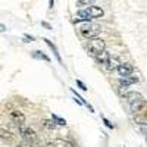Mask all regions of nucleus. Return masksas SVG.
I'll list each match as a JSON object with an SVG mask.
<instances>
[{"label":"nucleus","mask_w":147,"mask_h":147,"mask_svg":"<svg viewBox=\"0 0 147 147\" xmlns=\"http://www.w3.org/2000/svg\"><path fill=\"white\" fill-rule=\"evenodd\" d=\"M103 13H105V12H103L102 7L88 6L87 9H84V10H80V12H78L75 21H90V19H94V18H102Z\"/></svg>","instance_id":"nucleus-1"},{"label":"nucleus","mask_w":147,"mask_h":147,"mask_svg":"<svg viewBox=\"0 0 147 147\" xmlns=\"http://www.w3.org/2000/svg\"><path fill=\"white\" fill-rule=\"evenodd\" d=\"M100 31H102L100 25H97V24H93V22H87V24H84V25L80 27V32H81V35L85 37V38H88V40H91V38H97V37H99V34H100Z\"/></svg>","instance_id":"nucleus-2"},{"label":"nucleus","mask_w":147,"mask_h":147,"mask_svg":"<svg viewBox=\"0 0 147 147\" xmlns=\"http://www.w3.org/2000/svg\"><path fill=\"white\" fill-rule=\"evenodd\" d=\"M19 134L22 136V138L25 140L30 146H37L38 144V137H37L35 131L31 128V127H27V125H19Z\"/></svg>","instance_id":"nucleus-3"},{"label":"nucleus","mask_w":147,"mask_h":147,"mask_svg":"<svg viewBox=\"0 0 147 147\" xmlns=\"http://www.w3.org/2000/svg\"><path fill=\"white\" fill-rule=\"evenodd\" d=\"M106 50V43H105V40H102V38H91L90 41H88V52L91 53V55H94V56H97V55H100L102 52H105Z\"/></svg>","instance_id":"nucleus-4"},{"label":"nucleus","mask_w":147,"mask_h":147,"mask_svg":"<svg viewBox=\"0 0 147 147\" xmlns=\"http://www.w3.org/2000/svg\"><path fill=\"white\" fill-rule=\"evenodd\" d=\"M146 107H147V100L144 99V97H141V99L129 103V109H131V112H132L134 115L138 113V112H141V110H144Z\"/></svg>","instance_id":"nucleus-5"},{"label":"nucleus","mask_w":147,"mask_h":147,"mask_svg":"<svg viewBox=\"0 0 147 147\" xmlns=\"http://www.w3.org/2000/svg\"><path fill=\"white\" fill-rule=\"evenodd\" d=\"M9 116H10V119L13 122H16L18 125H22L24 122H25V115H24L21 110H18V109H10L9 110Z\"/></svg>","instance_id":"nucleus-6"},{"label":"nucleus","mask_w":147,"mask_h":147,"mask_svg":"<svg viewBox=\"0 0 147 147\" xmlns=\"http://www.w3.org/2000/svg\"><path fill=\"white\" fill-rule=\"evenodd\" d=\"M118 74L124 78V77H129V75H132V72H134V68H132V65H129V63H127V62H121V65L118 66Z\"/></svg>","instance_id":"nucleus-7"},{"label":"nucleus","mask_w":147,"mask_h":147,"mask_svg":"<svg viewBox=\"0 0 147 147\" xmlns=\"http://www.w3.org/2000/svg\"><path fill=\"white\" fill-rule=\"evenodd\" d=\"M0 140H2L3 143H6V144H12L15 141V137H13V134H12L9 129L0 128Z\"/></svg>","instance_id":"nucleus-8"},{"label":"nucleus","mask_w":147,"mask_h":147,"mask_svg":"<svg viewBox=\"0 0 147 147\" xmlns=\"http://www.w3.org/2000/svg\"><path fill=\"white\" fill-rule=\"evenodd\" d=\"M134 119H136V122H137L138 125L146 127V125H147V107H146L144 110H141V112H138V113L134 115Z\"/></svg>","instance_id":"nucleus-9"},{"label":"nucleus","mask_w":147,"mask_h":147,"mask_svg":"<svg viewBox=\"0 0 147 147\" xmlns=\"http://www.w3.org/2000/svg\"><path fill=\"white\" fill-rule=\"evenodd\" d=\"M46 147H74L69 141H65V140H60V138H55V140H50Z\"/></svg>","instance_id":"nucleus-10"},{"label":"nucleus","mask_w":147,"mask_h":147,"mask_svg":"<svg viewBox=\"0 0 147 147\" xmlns=\"http://www.w3.org/2000/svg\"><path fill=\"white\" fill-rule=\"evenodd\" d=\"M96 59H97V62H99L100 65H103L105 68H107V65H109V60H110V55H109V52H102L100 55H97L96 56Z\"/></svg>","instance_id":"nucleus-11"},{"label":"nucleus","mask_w":147,"mask_h":147,"mask_svg":"<svg viewBox=\"0 0 147 147\" xmlns=\"http://www.w3.org/2000/svg\"><path fill=\"white\" fill-rule=\"evenodd\" d=\"M137 81H138V78H137V77L129 75V77H124V78H121V80H119V85H121V87H124V88H127L128 85L136 84Z\"/></svg>","instance_id":"nucleus-12"},{"label":"nucleus","mask_w":147,"mask_h":147,"mask_svg":"<svg viewBox=\"0 0 147 147\" xmlns=\"http://www.w3.org/2000/svg\"><path fill=\"white\" fill-rule=\"evenodd\" d=\"M141 94L140 93H137V91H128V93H125V100L128 102V105L129 103H132V102H136V100H138V99H141Z\"/></svg>","instance_id":"nucleus-13"},{"label":"nucleus","mask_w":147,"mask_h":147,"mask_svg":"<svg viewBox=\"0 0 147 147\" xmlns=\"http://www.w3.org/2000/svg\"><path fill=\"white\" fill-rule=\"evenodd\" d=\"M121 65V60L118 59V57H110V60H109V65H107V71H115V69H118V66Z\"/></svg>","instance_id":"nucleus-14"},{"label":"nucleus","mask_w":147,"mask_h":147,"mask_svg":"<svg viewBox=\"0 0 147 147\" xmlns=\"http://www.w3.org/2000/svg\"><path fill=\"white\" fill-rule=\"evenodd\" d=\"M43 127H44L46 129H56L57 125L55 124L53 119H52V121H50V119H44V121H43Z\"/></svg>","instance_id":"nucleus-15"},{"label":"nucleus","mask_w":147,"mask_h":147,"mask_svg":"<svg viewBox=\"0 0 147 147\" xmlns=\"http://www.w3.org/2000/svg\"><path fill=\"white\" fill-rule=\"evenodd\" d=\"M44 41H46V43H47V46L50 47V49H52L53 52H55V55H56L57 60H59V62H60V56H59V53H57V49H56V46H55V44H53V43H52L50 40H47V38H44Z\"/></svg>","instance_id":"nucleus-16"},{"label":"nucleus","mask_w":147,"mask_h":147,"mask_svg":"<svg viewBox=\"0 0 147 147\" xmlns=\"http://www.w3.org/2000/svg\"><path fill=\"white\" fill-rule=\"evenodd\" d=\"M52 119L55 121V124H56V125H66V121H65V119H62L60 116H57V115H53V116H52Z\"/></svg>","instance_id":"nucleus-17"},{"label":"nucleus","mask_w":147,"mask_h":147,"mask_svg":"<svg viewBox=\"0 0 147 147\" xmlns=\"http://www.w3.org/2000/svg\"><path fill=\"white\" fill-rule=\"evenodd\" d=\"M32 57H35V59H43V60H46V62H49V59L46 55H43L41 52H32Z\"/></svg>","instance_id":"nucleus-18"},{"label":"nucleus","mask_w":147,"mask_h":147,"mask_svg":"<svg viewBox=\"0 0 147 147\" xmlns=\"http://www.w3.org/2000/svg\"><path fill=\"white\" fill-rule=\"evenodd\" d=\"M77 84H78V87H80L82 91H87V90H88V88L84 85V82H82V81H80V80H78V81H77Z\"/></svg>","instance_id":"nucleus-19"},{"label":"nucleus","mask_w":147,"mask_h":147,"mask_svg":"<svg viewBox=\"0 0 147 147\" xmlns=\"http://www.w3.org/2000/svg\"><path fill=\"white\" fill-rule=\"evenodd\" d=\"M78 2L81 5H91V3H94V0H78Z\"/></svg>","instance_id":"nucleus-20"},{"label":"nucleus","mask_w":147,"mask_h":147,"mask_svg":"<svg viewBox=\"0 0 147 147\" xmlns=\"http://www.w3.org/2000/svg\"><path fill=\"white\" fill-rule=\"evenodd\" d=\"M103 122H105V124H106V127H107V128H113V125L110 124V122H109V121H107L106 118H103Z\"/></svg>","instance_id":"nucleus-21"},{"label":"nucleus","mask_w":147,"mask_h":147,"mask_svg":"<svg viewBox=\"0 0 147 147\" xmlns=\"http://www.w3.org/2000/svg\"><path fill=\"white\" fill-rule=\"evenodd\" d=\"M5 30H6V27L3 25V24H0V32H3Z\"/></svg>","instance_id":"nucleus-22"},{"label":"nucleus","mask_w":147,"mask_h":147,"mask_svg":"<svg viewBox=\"0 0 147 147\" xmlns=\"http://www.w3.org/2000/svg\"><path fill=\"white\" fill-rule=\"evenodd\" d=\"M53 5H55V0H50V6H49V7L52 9V7H53Z\"/></svg>","instance_id":"nucleus-23"}]
</instances>
